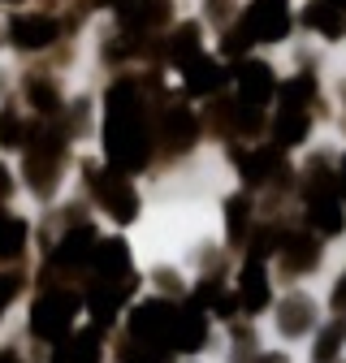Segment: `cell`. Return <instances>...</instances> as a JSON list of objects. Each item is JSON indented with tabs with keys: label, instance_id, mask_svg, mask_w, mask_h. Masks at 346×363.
Returning <instances> with one entry per match:
<instances>
[{
	"label": "cell",
	"instance_id": "1",
	"mask_svg": "<svg viewBox=\"0 0 346 363\" xmlns=\"http://www.w3.org/2000/svg\"><path fill=\"white\" fill-rule=\"evenodd\" d=\"M108 117H104V152L113 160L117 173H135L147 164L152 156V134H147V117H143V100L139 86L121 78L108 86Z\"/></svg>",
	"mask_w": 346,
	"mask_h": 363
},
{
	"label": "cell",
	"instance_id": "2",
	"mask_svg": "<svg viewBox=\"0 0 346 363\" xmlns=\"http://www.w3.org/2000/svg\"><path fill=\"white\" fill-rule=\"evenodd\" d=\"M173 329H178V307L164 298H147L130 311V342L156 359L173 350Z\"/></svg>",
	"mask_w": 346,
	"mask_h": 363
},
{
	"label": "cell",
	"instance_id": "3",
	"mask_svg": "<svg viewBox=\"0 0 346 363\" xmlns=\"http://www.w3.org/2000/svg\"><path fill=\"white\" fill-rule=\"evenodd\" d=\"M74 315H78V298L69 290H52L30 307V333L43 342H61L74 325Z\"/></svg>",
	"mask_w": 346,
	"mask_h": 363
},
{
	"label": "cell",
	"instance_id": "4",
	"mask_svg": "<svg viewBox=\"0 0 346 363\" xmlns=\"http://www.w3.org/2000/svg\"><path fill=\"white\" fill-rule=\"evenodd\" d=\"M86 182H91V191L100 195V203H104V212L113 220L130 225V220L139 216V195H135V186H130L121 173H104L96 164H86Z\"/></svg>",
	"mask_w": 346,
	"mask_h": 363
},
{
	"label": "cell",
	"instance_id": "5",
	"mask_svg": "<svg viewBox=\"0 0 346 363\" xmlns=\"http://www.w3.org/2000/svg\"><path fill=\"white\" fill-rule=\"evenodd\" d=\"M242 26L255 43H277L290 35V5L286 0H255L242 18Z\"/></svg>",
	"mask_w": 346,
	"mask_h": 363
},
{
	"label": "cell",
	"instance_id": "6",
	"mask_svg": "<svg viewBox=\"0 0 346 363\" xmlns=\"http://www.w3.org/2000/svg\"><path fill=\"white\" fill-rule=\"evenodd\" d=\"M242 177H247V186H264V182L273 177H286V164H281V147H255V152H234Z\"/></svg>",
	"mask_w": 346,
	"mask_h": 363
},
{
	"label": "cell",
	"instance_id": "7",
	"mask_svg": "<svg viewBox=\"0 0 346 363\" xmlns=\"http://www.w3.org/2000/svg\"><path fill=\"white\" fill-rule=\"evenodd\" d=\"M238 96H242V104H269L273 96H277V78H273V69L264 65V61H242L238 65Z\"/></svg>",
	"mask_w": 346,
	"mask_h": 363
},
{
	"label": "cell",
	"instance_id": "8",
	"mask_svg": "<svg viewBox=\"0 0 346 363\" xmlns=\"http://www.w3.org/2000/svg\"><path fill=\"white\" fill-rule=\"evenodd\" d=\"M308 220L316 225V234L333 238L346 230V216H342V203H337V191H312L308 195Z\"/></svg>",
	"mask_w": 346,
	"mask_h": 363
},
{
	"label": "cell",
	"instance_id": "9",
	"mask_svg": "<svg viewBox=\"0 0 346 363\" xmlns=\"http://www.w3.org/2000/svg\"><path fill=\"white\" fill-rule=\"evenodd\" d=\"M182 82H186V91H191V96H216V91H221L225 86V69L221 65H216L212 57H191V61H182Z\"/></svg>",
	"mask_w": 346,
	"mask_h": 363
},
{
	"label": "cell",
	"instance_id": "10",
	"mask_svg": "<svg viewBox=\"0 0 346 363\" xmlns=\"http://www.w3.org/2000/svg\"><path fill=\"white\" fill-rule=\"evenodd\" d=\"M238 307H242V311H264V307H269L264 264L251 259V255H247V264H242V272H238Z\"/></svg>",
	"mask_w": 346,
	"mask_h": 363
},
{
	"label": "cell",
	"instance_id": "11",
	"mask_svg": "<svg viewBox=\"0 0 346 363\" xmlns=\"http://www.w3.org/2000/svg\"><path fill=\"white\" fill-rule=\"evenodd\" d=\"M9 35L18 48H48V43L57 39V22L43 18V13H18L9 22Z\"/></svg>",
	"mask_w": 346,
	"mask_h": 363
},
{
	"label": "cell",
	"instance_id": "12",
	"mask_svg": "<svg viewBox=\"0 0 346 363\" xmlns=\"http://www.w3.org/2000/svg\"><path fill=\"white\" fill-rule=\"evenodd\" d=\"M160 139H164L173 152H186V147L195 143V117H191V108H182V104L164 108V113H160Z\"/></svg>",
	"mask_w": 346,
	"mask_h": 363
},
{
	"label": "cell",
	"instance_id": "13",
	"mask_svg": "<svg viewBox=\"0 0 346 363\" xmlns=\"http://www.w3.org/2000/svg\"><path fill=\"white\" fill-rule=\"evenodd\" d=\"M312 315H316V303L308 298V294H290L281 307H277V329L286 333V337H303L312 329Z\"/></svg>",
	"mask_w": 346,
	"mask_h": 363
},
{
	"label": "cell",
	"instance_id": "14",
	"mask_svg": "<svg viewBox=\"0 0 346 363\" xmlns=\"http://www.w3.org/2000/svg\"><path fill=\"white\" fill-rule=\"evenodd\" d=\"M91 251H96V230H91V225H78V230H69V234L57 242L52 259H57L61 268H78V264L91 259Z\"/></svg>",
	"mask_w": 346,
	"mask_h": 363
},
{
	"label": "cell",
	"instance_id": "15",
	"mask_svg": "<svg viewBox=\"0 0 346 363\" xmlns=\"http://www.w3.org/2000/svg\"><path fill=\"white\" fill-rule=\"evenodd\" d=\"M308 130H312L308 108L281 104V108H277V121H273V143H277V147H294V143L308 139Z\"/></svg>",
	"mask_w": 346,
	"mask_h": 363
},
{
	"label": "cell",
	"instance_id": "16",
	"mask_svg": "<svg viewBox=\"0 0 346 363\" xmlns=\"http://www.w3.org/2000/svg\"><path fill=\"white\" fill-rule=\"evenodd\" d=\"M281 264L290 268V272H308V268H316L320 264V242L312 238V234H290V238H281Z\"/></svg>",
	"mask_w": 346,
	"mask_h": 363
},
{
	"label": "cell",
	"instance_id": "17",
	"mask_svg": "<svg viewBox=\"0 0 346 363\" xmlns=\"http://www.w3.org/2000/svg\"><path fill=\"white\" fill-rule=\"evenodd\" d=\"M303 22H308L312 30H320L325 39H337V35H346V13L333 5V0H312V5L303 9Z\"/></svg>",
	"mask_w": 346,
	"mask_h": 363
},
{
	"label": "cell",
	"instance_id": "18",
	"mask_svg": "<svg viewBox=\"0 0 346 363\" xmlns=\"http://www.w3.org/2000/svg\"><path fill=\"white\" fill-rule=\"evenodd\" d=\"M52 363H100V329L61 342L57 354H52Z\"/></svg>",
	"mask_w": 346,
	"mask_h": 363
},
{
	"label": "cell",
	"instance_id": "19",
	"mask_svg": "<svg viewBox=\"0 0 346 363\" xmlns=\"http://www.w3.org/2000/svg\"><path fill=\"white\" fill-rule=\"evenodd\" d=\"M91 264L100 268V277H125L130 272V251H125L121 238H108V242H96Z\"/></svg>",
	"mask_w": 346,
	"mask_h": 363
},
{
	"label": "cell",
	"instance_id": "20",
	"mask_svg": "<svg viewBox=\"0 0 346 363\" xmlns=\"http://www.w3.org/2000/svg\"><path fill=\"white\" fill-rule=\"evenodd\" d=\"M195 52H199V26H195V22H182L178 30H173V39H169V57L182 65V61H191Z\"/></svg>",
	"mask_w": 346,
	"mask_h": 363
},
{
	"label": "cell",
	"instance_id": "21",
	"mask_svg": "<svg viewBox=\"0 0 346 363\" xmlns=\"http://www.w3.org/2000/svg\"><path fill=\"white\" fill-rule=\"evenodd\" d=\"M342 342H346V320H333V325L320 333V342H316V350H312V363H333L337 350H342Z\"/></svg>",
	"mask_w": 346,
	"mask_h": 363
},
{
	"label": "cell",
	"instance_id": "22",
	"mask_svg": "<svg viewBox=\"0 0 346 363\" xmlns=\"http://www.w3.org/2000/svg\"><path fill=\"white\" fill-rule=\"evenodd\" d=\"M277 96H281V104H294V108H303L312 96H316V78L312 74H298L294 82H286V86H277Z\"/></svg>",
	"mask_w": 346,
	"mask_h": 363
},
{
	"label": "cell",
	"instance_id": "23",
	"mask_svg": "<svg viewBox=\"0 0 346 363\" xmlns=\"http://www.w3.org/2000/svg\"><path fill=\"white\" fill-rule=\"evenodd\" d=\"M26 242V225L18 216H5L0 212V255H18Z\"/></svg>",
	"mask_w": 346,
	"mask_h": 363
},
{
	"label": "cell",
	"instance_id": "24",
	"mask_svg": "<svg viewBox=\"0 0 346 363\" xmlns=\"http://www.w3.org/2000/svg\"><path fill=\"white\" fill-rule=\"evenodd\" d=\"M247 216H251V199H247V195H234V199L225 203V220H230V238H234V242H238L242 230H247Z\"/></svg>",
	"mask_w": 346,
	"mask_h": 363
},
{
	"label": "cell",
	"instance_id": "25",
	"mask_svg": "<svg viewBox=\"0 0 346 363\" xmlns=\"http://www.w3.org/2000/svg\"><path fill=\"white\" fill-rule=\"evenodd\" d=\"M251 43H255V39L247 35V26H242V22H234V26L225 30V39H221V52H225V57H242Z\"/></svg>",
	"mask_w": 346,
	"mask_h": 363
},
{
	"label": "cell",
	"instance_id": "26",
	"mask_svg": "<svg viewBox=\"0 0 346 363\" xmlns=\"http://www.w3.org/2000/svg\"><path fill=\"white\" fill-rule=\"evenodd\" d=\"M30 100H35L39 113H57V108H61L57 86H48V82H30Z\"/></svg>",
	"mask_w": 346,
	"mask_h": 363
},
{
	"label": "cell",
	"instance_id": "27",
	"mask_svg": "<svg viewBox=\"0 0 346 363\" xmlns=\"http://www.w3.org/2000/svg\"><path fill=\"white\" fill-rule=\"evenodd\" d=\"M0 147H22V121L13 113H0Z\"/></svg>",
	"mask_w": 346,
	"mask_h": 363
},
{
	"label": "cell",
	"instance_id": "28",
	"mask_svg": "<svg viewBox=\"0 0 346 363\" xmlns=\"http://www.w3.org/2000/svg\"><path fill=\"white\" fill-rule=\"evenodd\" d=\"M18 294V277H9V272H0V311H5Z\"/></svg>",
	"mask_w": 346,
	"mask_h": 363
},
{
	"label": "cell",
	"instance_id": "29",
	"mask_svg": "<svg viewBox=\"0 0 346 363\" xmlns=\"http://www.w3.org/2000/svg\"><path fill=\"white\" fill-rule=\"evenodd\" d=\"M121 363H156V354H147V350L139 346V350H125V359H121Z\"/></svg>",
	"mask_w": 346,
	"mask_h": 363
},
{
	"label": "cell",
	"instance_id": "30",
	"mask_svg": "<svg viewBox=\"0 0 346 363\" xmlns=\"http://www.w3.org/2000/svg\"><path fill=\"white\" fill-rule=\"evenodd\" d=\"M255 363H286V354H260Z\"/></svg>",
	"mask_w": 346,
	"mask_h": 363
},
{
	"label": "cell",
	"instance_id": "31",
	"mask_svg": "<svg viewBox=\"0 0 346 363\" xmlns=\"http://www.w3.org/2000/svg\"><path fill=\"white\" fill-rule=\"evenodd\" d=\"M337 191L346 195V160H342V169H337Z\"/></svg>",
	"mask_w": 346,
	"mask_h": 363
},
{
	"label": "cell",
	"instance_id": "32",
	"mask_svg": "<svg viewBox=\"0 0 346 363\" xmlns=\"http://www.w3.org/2000/svg\"><path fill=\"white\" fill-rule=\"evenodd\" d=\"M0 363H18V359H13V354H0Z\"/></svg>",
	"mask_w": 346,
	"mask_h": 363
},
{
	"label": "cell",
	"instance_id": "33",
	"mask_svg": "<svg viewBox=\"0 0 346 363\" xmlns=\"http://www.w3.org/2000/svg\"><path fill=\"white\" fill-rule=\"evenodd\" d=\"M333 5H337V9H346V0H333Z\"/></svg>",
	"mask_w": 346,
	"mask_h": 363
}]
</instances>
